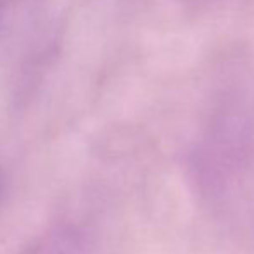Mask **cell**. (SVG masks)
Listing matches in <instances>:
<instances>
[{
    "instance_id": "7a4b0ae2",
    "label": "cell",
    "mask_w": 254,
    "mask_h": 254,
    "mask_svg": "<svg viewBox=\"0 0 254 254\" xmlns=\"http://www.w3.org/2000/svg\"><path fill=\"white\" fill-rule=\"evenodd\" d=\"M14 0H0V21L3 19V16H5V12L9 10V7L12 5Z\"/></svg>"
},
{
    "instance_id": "6da1fadb",
    "label": "cell",
    "mask_w": 254,
    "mask_h": 254,
    "mask_svg": "<svg viewBox=\"0 0 254 254\" xmlns=\"http://www.w3.org/2000/svg\"><path fill=\"white\" fill-rule=\"evenodd\" d=\"M30 254H87V251L78 232L64 227L49 232Z\"/></svg>"
}]
</instances>
